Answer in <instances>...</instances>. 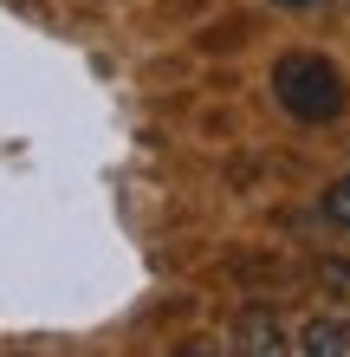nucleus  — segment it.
Wrapping results in <instances>:
<instances>
[{
	"instance_id": "f257e3e1",
	"label": "nucleus",
	"mask_w": 350,
	"mask_h": 357,
	"mask_svg": "<svg viewBox=\"0 0 350 357\" xmlns=\"http://www.w3.org/2000/svg\"><path fill=\"white\" fill-rule=\"evenodd\" d=\"M273 98H279V111L299 117V123H331V117H344L350 85H344V72L324 52L292 46V52H279V66H273Z\"/></svg>"
},
{
	"instance_id": "f03ea898",
	"label": "nucleus",
	"mask_w": 350,
	"mask_h": 357,
	"mask_svg": "<svg viewBox=\"0 0 350 357\" xmlns=\"http://www.w3.org/2000/svg\"><path fill=\"white\" fill-rule=\"evenodd\" d=\"M299 351H318V357H350V325L344 319H312L299 331Z\"/></svg>"
},
{
	"instance_id": "7ed1b4c3",
	"label": "nucleus",
	"mask_w": 350,
	"mask_h": 357,
	"mask_svg": "<svg viewBox=\"0 0 350 357\" xmlns=\"http://www.w3.org/2000/svg\"><path fill=\"white\" fill-rule=\"evenodd\" d=\"M324 215H331V221H344V227H350V182H337V188H331V195H324Z\"/></svg>"
},
{
	"instance_id": "20e7f679",
	"label": "nucleus",
	"mask_w": 350,
	"mask_h": 357,
	"mask_svg": "<svg viewBox=\"0 0 350 357\" xmlns=\"http://www.w3.org/2000/svg\"><path fill=\"white\" fill-rule=\"evenodd\" d=\"M273 7H292L299 13V7H324V0H273Z\"/></svg>"
}]
</instances>
